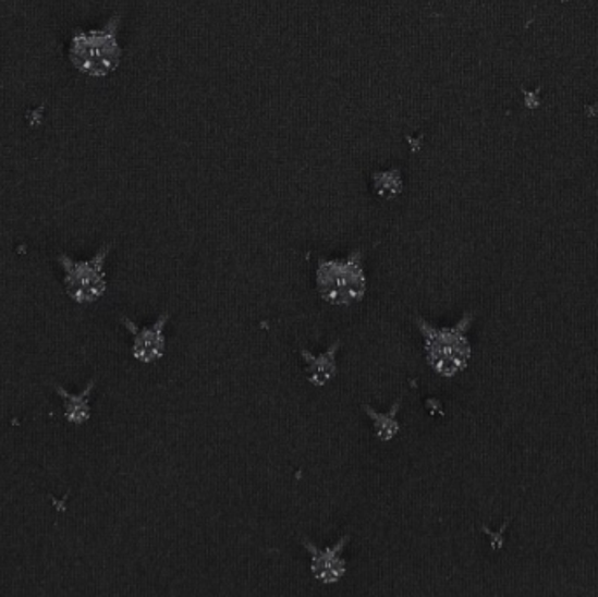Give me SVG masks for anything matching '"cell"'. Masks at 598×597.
<instances>
[{"label":"cell","mask_w":598,"mask_h":597,"mask_svg":"<svg viewBox=\"0 0 598 597\" xmlns=\"http://www.w3.org/2000/svg\"><path fill=\"white\" fill-rule=\"evenodd\" d=\"M364 253L352 251L346 258L319 259L315 270V285L324 302L337 307L359 304L368 290L364 272Z\"/></svg>","instance_id":"cell-3"},{"label":"cell","mask_w":598,"mask_h":597,"mask_svg":"<svg viewBox=\"0 0 598 597\" xmlns=\"http://www.w3.org/2000/svg\"><path fill=\"white\" fill-rule=\"evenodd\" d=\"M399 409H401V400H395L394 405L390 406V411L387 414H380L373 406L363 405V411L371 419L375 435L383 443L394 440L399 435V429H401L398 421Z\"/></svg>","instance_id":"cell-9"},{"label":"cell","mask_w":598,"mask_h":597,"mask_svg":"<svg viewBox=\"0 0 598 597\" xmlns=\"http://www.w3.org/2000/svg\"><path fill=\"white\" fill-rule=\"evenodd\" d=\"M475 322V313H465L452 328H436L426 319L415 317V325L424 339L427 363L441 377H455L465 370L471 360V343L467 331Z\"/></svg>","instance_id":"cell-2"},{"label":"cell","mask_w":598,"mask_h":597,"mask_svg":"<svg viewBox=\"0 0 598 597\" xmlns=\"http://www.w3.org/2000/svg\"><path fill=\"white\" fill-rule=\"evenodd\" d=\"M120 13L107 20L106 25L97 31L76 28L69 42V60L74 69L89 77L111 76L120 68L123 48L118 40L121 27Z\"/></svg>","instance_id":"cell-1"},{"label":"cell","mask_w":598,"mask_h":597,"mask_svg":"<svg viewBox=\"0 0 598 597\" xmlns=\"http://www.w3.org/2000/svg\"><path fill=\"white\" fill-rule=\"evenodd\" d=\"M342 348V342L337 340L331 348L322 354H312L305 348L300 349L303 362L306 363V379L314 388L328 386L338 374L337 354Z\"/></svg>","instance_id":"cell-7"},{"label":"cell","mask_w":598,"mask_h":597,"mask_svg":"<svg viewBox=\"0 0 598 597\" xmlns=\"http://www.w3.org/2000/svg\"><path fill=\"white\" fill-rule=\"evenodd\" d=\"M111 251L112 244H106L102 249L97 251V255L83 261H77L65 253L58 256L65 273L63 284L72 302L89 305L102 298L107 291L106 261Z\"/></svg>","instance_id":"cell-4"},{"label":"cell","mask_w":598,"mask_h":597,"mask_svg":"<svg viewBox=\"0 0 598 597\" xmlns=\"http://www.w3.org/2000/svg\"><path fill=\"white\" fill-rule=\"evenodd\" d=\"M95 386H97V377L89 379L86 388L74 394V392H69L62 386L54 383V391H57L58 397L62 398L63 414H65L66 423L76 424V426L88 423L89 417H91L89 394L94 392Z\"/></svg>","instance_id":"cell-8"},{"label":"cell","mask_w":598,"mask_h":597,"mask_svg":"<svg viewBox=\"0 0 598 597\" xmlns=\"http://www.w3.org/2000/svg\"><path fill=\"white\" fill-rule=\"evenodd\" d=\"M351 541V535L342 536L337 544L328 549H320L312 539L303 538V547L310 556V570L315 580L322 585L338 584L345 576L346 561L343 559V550Z\"/></svg>","instance_id":"cell-6"},{"label":"cell","mask_w":598,"mask_h":597,"mask_svg":"<svg viewBox=\"0 0 598 597\" xmlns=\"http://www.w3.org/2000/svg\"><path fill=\"white\" fill-rule=\"evenodd\" d=\"M120 321L133 337L132 354L138 363L151 365L164 356V351H167L164 328L170 321L169 313L161 314L151 326H146V328H138L126 316H121Z\"/></svg>","instance_id":"cell-5"}]
</instances>
